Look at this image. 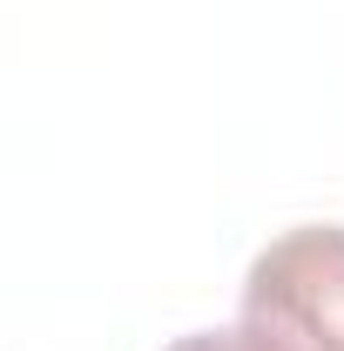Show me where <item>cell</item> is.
I'll use <instances>...</instances> for the list:
<instances>
[{
  "label": "cell",
  "instance_id": "cell-1",
  "mask_svg": "<svg viewBox=\"0 0 344 351\" xmlns=\"http://www.w3.org/2000/svg\"><path fill=\"white\" fill-rule=\"evenodd\" d=\"M243 331L270 351H344V223H297L243 277Z\"/></svg>",
  "mask_w": 344,
  "mask_h": 351
},
{
  "label": "cell",
  "instance_id": "cell-2",
  "mask_svg": "<svg viewBox=\"0 0 344 351\" xmlns=\"http://www.w3.org/2000/svg\"><path fill=\"white\" fill-rule=\"evenodd\" d=\"M169 351H270V345L250 338V331L236 324V331H189V338H175Z\"/></svg>",
  "mask_w": 344,
  "mask_h": 351
}]
</instances>
